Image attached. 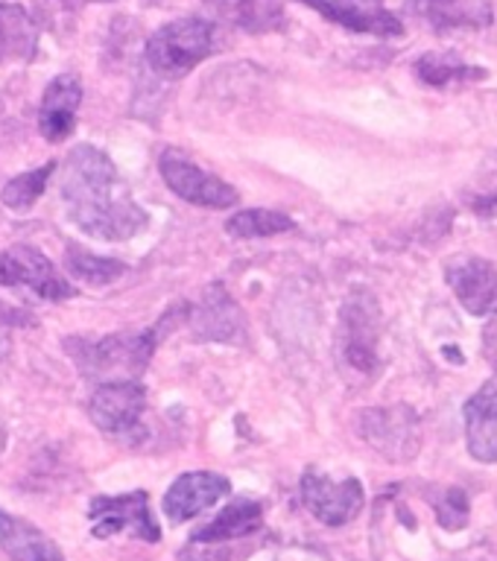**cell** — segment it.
<instances>
[{
  "mask_svg": "<svg viewBox=\"0 0 497 561\" xmlns=\"http://www.w3.org/2000/svg\"><path fill=\"white\" fill-rule=\"evenodd\" d=\"M214 15L244 33H272L284 26L281 0H202Z\"/></svg>",
  "mask_w": 497,
  "mask_h": 561,
  "instance_id": "17",
  "label": "cell"
},
{
  "mask_svg": "<svg viewBox=\"0 0 497 561\" xmlns=\"http://www.w3.org/2000/svg\"><path fill=\"white\" fill-rule=\"evenodd\" d=\"M293 228H296V222H293L287 214H279V210H267V208L237 210L235 217L226 219L228 234L240 237V240H249V237L284 234V231H293Z\"/></svg>",
  "mask_w": 497,
  "mask_h": 561,
  "instance_id": "21",
  "label": "cell"
},
{
  "mask_svg": "<svg viewBox=\"0 0 497 561\" xmlns=\"http://www.w3.org/2000/svg\"><path fill=\"white\" fill-rule=\"evenodd\" d=\"M433 508H437V520L442 529L456 533L468 524V497L463 489H442L439 497H430Z\"/></svg>",
  "mask_w": 497,
  "mask_h": 561,
  "instance_id": "25",
  "label": "cell"
},
{
  "mask_svg": "<svg viewBox=\"0 0 497 561\" xmlns=\"http://www.w3.org/2000/svg\"><path fill=\"white\" fill-rule=\"evenodd\" d=\"M463 412L468 454L477 462H497V375L468 398Z\"/></svg>",
  "mask_w": 497,
  "mask_h": 561,
  "instance_id": "14",
  "label": "cell"
},
{
  "mask_svg": "<svg viewBox=\"0 0 497 561\" xmlns=\"http://www.w3.org/2000/svg\"><path fill=\"white\" fill-rule=\"evenodd\" d=\"M483 354H486L489 366L497 371V316L486 324V331H483Z\"/></svg>",
  "mask_w": 497,
  "mask_h": 561,
  "instance_id": "27",
  "label": "cell"
},
{
  "mask_svg": "<svg viewBox=\"0 0 497 561\" xmlns=\"http://www.w3.org/2000/svg\"><path fill=\"white\" fill-rule=\"evenodd\" d=\"M0 550L9 561H65V552L50 535L24 517L9 515L7 508H0Z\"/></svg>",
  "mask_w": 497,
  "mask_h": 561,
  "instance_id": "16",
  "label": "cell"
},
{
  "mask_svg": "<svg viewBox=\"0 0 497 561\" xmlns=\"http://www.w3.org/2000/svg\"><path fill=\"white\" fill-rule=\"evenodd\" d=\"M82 105V82L77 73H61L44 88L38 105V129L50 144H59L77 126V112Z\"/></svg>",
  "mask_w": 497,
  "mask_h": 561,
  "instance_id": "13",
  "label": "cell"
},
{
  "mask_svg": "<svg viewBox=\"0 0 497 561\" xmlns=\"http://www.w3.org/2000/svg\"><path fill=\"white\" fill-rule=\"evenodd\" d=\"M59 170V161H47L38 170H30V173L15 175L12 182H7L3 193H0V199L3 205L12 210H30L38 202L44 191H47V182H50V175Z\"/></svg>",
  "mask_w": 497,
  "mask_h": 561,
  "instance_id": "22",
  "label": "cell"
},
{
  "mask_svg": "<svg viewBox=\"0 0 497 561\" xmlns=\"http://www.w3.org/2000/svg\"><path fill=\"white\" fill-rule=\"evenodd\" d=\"M158 170L167 187L191 205H200V208H235L237 205V191L231 184L223 182L219 175L205 173L179 149H165L158 158Z\"/></svg>",
  "mask_w": 497,
  "mask_h": 561,
  "instance_id": "5",
  "label": "cell"
},
{
  "mask_svg": "<svg viewBox=\"0 0 497 561\" xmlns=\"http://www.w3.org/2000/svg\"><path fill=\"white\" fill-rule=\"evenodd\" d=\"M68 270L77 275V278L94 284V287H103V284H112L126 272L121 261L114 257H100V254L86 252L82 245L70 243L68 245Z\"/></svg>",
  "mask_w": 497,
  "mask_h": 561,
  "instance_id": "24",
  "label": "cell"
},
{
  "mask_svg": "<svg viewBox=\"0 0 497 561\" xmlns=\"http://www.w3.org/2000/svg\"><path fill=\"white\" fill-rule=\"evenodd\" d=\"M331 24L369 35H404L402 18L393 15L381 0H302Z\"/></svg>",
  "mask_w": 497,
  "mask_h": 561,
  "instance_id": "11",
  "label": "cell"
},
{
  "mask_svg": "<svg viewBox=\"0 0 497 561\" xmlns=\"http://www.w3.org/2000/svg\"><path fill=\"white\" fill-rule=\"evenodd\" d=\"M358 433L369 445L395 462H407L419 454V419L410 407L393 410H363L358 415Z\"/></svg>",
  "mask_w": 497,
  "mask_h": 561,
  "instance_id": "8",
  "label": "cell"
},
{
  "mask_svg": "<svg viewBox=\"0 0 497 561\" xmlns=\"http://www.w3.org/2000/svg\"><path fill=\"white\" fill-rule=\"evenodd\" d=\"M0 287H26L47 301H65L77 296L74 284L61 278L50 257L24 243L9 245L0 252Z\"/></svg>",
  "mask_w": 497,
  "mask_h": 561,
  "instance_id": "4",
  "label": "cell"
},
{
  "mask_svg": "<svg viewBox=\"0 0 497 561\" xmlns=\"http://www.w3.org/2000/svg\"><path fill=\"white\" fill-rule=\"evenodd\" d=\"M231 485L223 473H211V471H193L182 473L179 480L167 489L165 494V515L173 520V524H184L191 520L200 512L211 508L214 503L226 497Z\"/></svg>",
  "mask_w": 497,
  "mask_h": 561,
  "instance_id": "12",
  "label": "cell"
},
{
  "mask_svg": "<svg viewBox=\"0 0 497 561\" xmlns=\"http://www.w3.org/2000/svg\"><path fill=\"white\" fill-rule=\"evenodd\" d=\"M38 56V24L21 3L0 0V65Z\"/></svg>",
  "mask_w": 497,
  "mask_h": 561,
  "instance_id": "18",
  "label": "cell"
},
{
  "mask_svg": "<svg viewBox=\"0 0 497 561\" xmlns=\"http://www.w3.org/2000/svg\"><path fill=\"white\" fill-rule=\"evenodd\" d=\"M211 53H214V26L202 18H179L149 35L144 59L158 77L182 79L200 61L208 59Z\"/></svg>",
  "mask_w": 497,
  "mask_h": 561,
  "instance_id": "3",
  "label": "cell"
},
{
  "mask_svg": "<svg viewBox=\"0 0 497 561\" xmlns=\"http://www.w3.org/2000/svg\"><path fill=\"white\" fill-rule=\"evenodd\" d=\"M21 324H33V316L21 307H9L0 301V328H21Z\"/></svg>",
  "mask_w": 497,
  "mask_h": 561,
  "instance_id": "26",
  "label": "cell"
},
{
  "mask_svg": "<svg viewBox=\"0 0 497 561\" xmlns=\"http://www.w3.org/2000/svg\"><path fill=\"white\" fill-rule=\"evenodd\" d=\"M244 333L240 310L223 287H211L196 310V340L235 342Z\"/></svg>",
  "mask_w": 497,
  "mask_h": 561,
  "instance_id": "20",
  "label": "cell"
},
{
  "mask_svg": "<svg viewBox=\"0 0 497 561\" xmlns=\"http://www.w3.org/2000/svg\"><path fill=\"white\" fill-rule=\"evenodd\" d=\"M61 202L86 234L121 243L147 228V210L132 199L129 187L103 149L79 144L61 161Z\"/></svg>",
  "mask_w": 497,
  "mask_h": 561,
  "instance_id": "1",
  "label": "cell"
},
{
  "mask_svg": "<svg viewBox=\"0 0 497 561\" xmlns=\"http://www.w3.org/2000/svg\"><path fill=\"white\" fill-rule=\"evenodd\" d=\"M147 407V389L138 380H109L91 394L88 415L109 436H123L140 424Z\"/></svg>",
  "mask_w": 497,
  "mask_h": 561,
  "instance_id": "9",
  "label": "cell"
},
{
  "mask_svg": "<svg viewBox=\"0 0 497 561\" xmlns=\"http://www.w3.org/2000/svg\"><path fill=\"white\" fill-rule=\"evenodd\" d=\"M302 500L316 520L328 526H342L360 515L366 494H363V482L354 477L337 482L316 468H307L302 473Z\"/></svg>",
  "mask_w": 497,
  "mask_h": 561,
  "instance_id": "7",
  "label": "cell"
},
{
  "mask_svg": "<svg viewBox=\"0 0 497 561\" xmlns=\"http://www.w3.org/2000/svg\"><path fill=\"white\" fill-rule=\"evenodd\" d=\"M263 524V508L255 500H235L231 506L219 512L211 524L191 535L193 543H223L235 541V538H246V535L258 533Z\"/></svg>",
  "mask_w": 497,
  "mask_h": 561,
  "instance_id": "19",
  "label": "cell"
},
{
  "mask_svg": "<svg viewBox=\"0 0 497 561\" xmlns=\"http://www.w3.org/2000/svg\"><path fill=\"white\" fill-rule=\"evenodd\" d=\"M445 278L472 316H497V270L477 254H456L445 266Z\"/></svg>",
  "mask_w": 497,
  "mask_h": 561,
  "instance_id": "10",
  "label": "cell"
},
{
  "mask_svg": "<svg viewBox=\"0 0 497 561\" xmlns=\"http://www.w3.org/2000/svg\"><path fill=\"white\" fill-rule=\"evenodd\" d=\"M413 15L428 21L433 30H486L495 24L492 0H413Z\"/></svg>",
  "mask_w": 497,
  "mask_h": 561,
  "instance_id": "15",
  "label": "cell"
},
{
  "mask_svg": "<svg viewBox=\"0 0 497 561\" xmlns=\"http://www.w3.org/2000/svg\"><path fill=\"white\" fill-rule=\"evenodd\" d=\"M88 520L94 538H112L117 533H129L140 541H161V526L149 512L147 491H129L121 497H94L88 506Z\"/></svg>",
  "mask_w": 497,
  "mask_h": 561,
  "instance_id": "6",
  "label": "cell"
},
{
  "mask_svg": "<svg viewBox=\"0 0 497 561\" xmlns=\"http://www.w3.org/2000/svg\"><path fill=\"white\" fill-rule=\"evenodd\" d=\"M416 73L421 82H428L433 88H451L456 82H474V79H486V70L472 68L456 59H445V56H421L416 61Z\"/></svg>",
  "mask_w": 497,
  "mask_h": 561,
  "instance_id": "23",
  "label": "cell"
},
{
  "mask_svg": "<svg viewBox=\"0 0 497 561\" xmlns=\"http://www.w3.org/2000/svg\"><path fill=\"white\" fill-rule=\"evenodd\" d=\"M188 313V305L173 307L170 313L161 316V322L147 328V331H123L103 336V340H65L70 359L77 363L79 371L86 377H114L121 375L123 380H135V377L149 366V359L156 354L158 340L170 331V324L179 322Z\"/></svg>",
  "mask_w": 497,
  "mask_h": 561,
  "instance_id": "2",
  "label": "cell"
}]
</instances>
